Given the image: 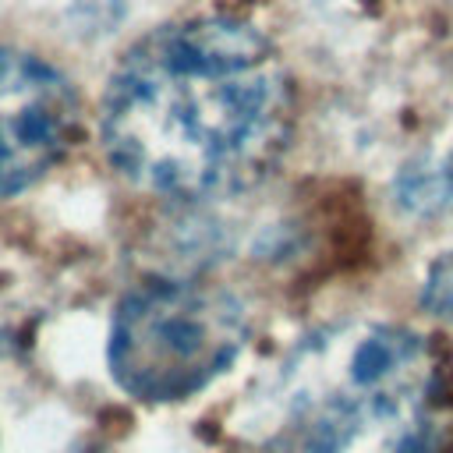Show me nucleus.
I'll list each match as a JSON object with an SVG mask.
<instances>
[{"label":"nucleus","instance_id":"1","mask_svg":"<svg viewBox=\"0 0 453 453\" xmlns=\"http://www.w3.org/2000/svg\"><path fill=\"white\" fill-rule=\"evenodd\" d=\"M290 78L237 18H188L138 39L113 67L99 142L142 191L202 202L258 184L287 149Z\"/></svg>","mask_w":453,"mask_h":453},{"label":"nucleus","instance_id":"2","mask_svg":"<svg viewBox=\"0 0 453 453\" xmlns=\"http://www.w3.org/2000/svg\"><path fill=\"white\" fill-rule=\"evenodd\" d=\"M262 453H435L439 361L393 322H347L294 347L255 400Z\"/></svg>","mask_w":453,"mask_h":453},{"label":"nucleus","instance_id":"3","mask_svg":"<svg viewBox=\"0 0 453 453\" xmlns=\"http://www.w3.org/2000/svg\"><path fill=\"white\" fill-rule=\"evenodd\" d=\"M248 343L244 304L205 283H145L113 311L110 372L145 403H170L216 382Z\"/></svg>","mask_w":453,"mask_h":453},{"label":"nucleus","instance_id":"4","mask_svg":"<svg viewBox=\"0 0 453 453\" xmlns=\"http://www.w3.org/2000/svg\"><path fill=\"white\" fill-rule=\"evenodd\" d=\"M74 134V85L53 64L0 46V198L46 177Z\"/></svg>","mask_w":453,"mask_h":453},{"label":"nucleus","instance_id":"5","mask_svg":"<svg viewBox=\"0 0 453 453\" xmlns=\"http://www.w3.org/2000/svg\"><path fill=\"white\" fill-rule=\"evenodd\" d=\"M421 304H425L428 315H435L439 322H449L453 326V251L435 255L432 265L425 269Z\"/></svg>","mask_w":453,"mask_h":453}]
</instances>
